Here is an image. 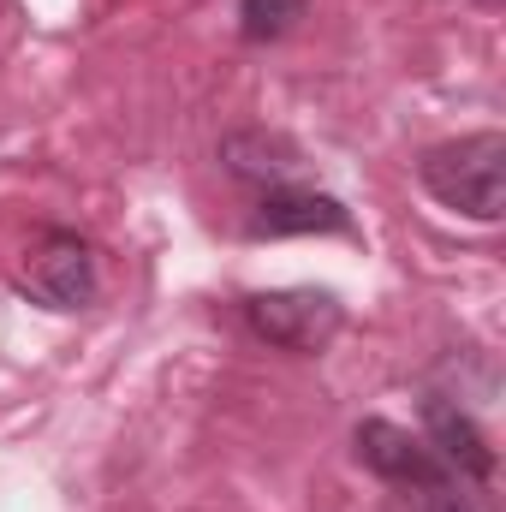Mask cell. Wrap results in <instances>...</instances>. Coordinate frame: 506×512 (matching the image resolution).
Wrapping results in <instances>:
<instances>
[{
	"label": "cell",
	"mask_w": 506,
	"mask_h": 512,
	"mask_svg": "<svg viewBox=\"0 0 506 512\" xmlns=\"http://www.w3.org/2000/svg\"><path fill=\"white\" fill-rule=\"evenodd\" d=\"M18 292H30L48 310H84L96 298V251L78 233H42L24 251Z\"/></svg>",
	"instance_id": "cell-3"
},
{
	"label": "cell",
	"mask_w": 506,
	"mask_h": 512,
	"mask_svg": "<svg viewBox=\"0 0 506 512\" xmlns=\"http://www.w3.org/2000/svg\"><path fill=\"white\" fill-rule=\"evenodd\" d=\"M358 459L376 471L381 483H393V489H423V483L453 477V471L435 459L429 441H417L411 429H399V423H387V417L358 423Z\"/></svg>",
	"instance_id": "cell-4"
},
{
	"label": "cell",
	"mask_w": 506,
	"mask_h": 512,
	"mask_svg": "<svg viewBox=\"0 0 506 512\" xmlns=\"http://www.w3.org/2000/svg\"><path fill=\"white\" fill-rule=\"evenodd\" d=\"M245 322H251L268 346H280V352H322L340 334L346 310L322 286H286V292H256V298H245Z\"/></svg>",
	"instance_id": "cell-2"
},
{
	"label": "cell",
	"mask_w": 506,
	"mask_h": 512,
	"mask_svg": "<svg viewBox=\"0 0 506 512\" xmlns=\"http://www.w3.org/2000/svg\"><path fill=\"white\" fill-rule=\"evenodd\" d=\"M423 191L471 221H501L506 209V137L501 131H471L459 143H435L417 161Z\"/></svg>",
	"instance_id": "cell-1"
},
{
	"label": "cell",
	"mask_w": 506,
	"mask_h": 512,
	"mask_svg": "<svg viewBox=\"0 0 506 512\" xmlns=\"http://www.w3.org/2000/svg\"><path fill=\"white\" fill-rule=\"evenodd\" d=\"M304 12L310 0H239V30L245 42H280L286 30H298Z\"/></svg>",
	"instance_id": "cell-8"
},
{
	"label": "cell",
	"mask_w": 506,
	"mask_h": 512,
	"mask_svg": "<svg viewBox=\"0 0 506 512\" xmlns=\"http://www.w3.org/2000/svg\"><path fill=\"white\" fill-rule=\"evenodd\" d=\"M221 161L239 173V179H256V185H292V173H298V149L286 143V137H268V131H239V137H227L221 143Z\"/></svg>",
	"instance_id": "cell-7"
},
{
	"label": "cell",
	"mask_w": 506,
	"mask_h": 512,
	"mask_svg": "<svg viewBox=\"0 0 506 512\" xmlns=\"http://www.w3.org/2000/svg\"><path fill=\"white\" fill-rule=\"evenodd\" d=\"M286 233H352V209L328 191H298V185H274L262 191L251 215V239H286Z\"/></svg>",
	"instance_id": "cell-5"
},
{
	"label": "cell",
	"mask_w": 506,
	"mask_h": 512,
	"mask_svg": "<svg viewBox=\"0 0 506 512\" xmlns=\"http://www.w3.org/2000/svg\"><path fill=\"white\" fill-rule=\"evenodd\" d=\"M393 512H489V501H483L465 477H441V483H423V489L399 495Z\"/></svg>",
	"instance_id": "cell-9"
},
{
	"label": "cell",
	"mask_w": 506,
	"mask_h": 512,
	"mask_svg": "<svg viewBox=\"0 0 506 512\" xmlns=\"http://www.w3.org/2000/svg\"><path fill=\"white\" fill-rule=\"evenodd\" d=\"M423 423H429L435 459H441L453 477H465V483H489V477H495V447H489V435H483L453 399L429 393V399H423Z\"/></svg>",
	"instance_id": "cell-6"
}]
</instances>
